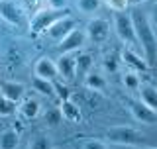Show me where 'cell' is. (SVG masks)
I'll return each instance as SVG.
<instances>
[{"label": "cell", "instance_id": "obj_22", "mask_svg": "<svg viewBox=\"0 0 157 149\" xmlns=\"http://www.w3.org/2000/svg\"><path fill=\"white\" fill-rule=\"evenodd\" d=\"M122 82H124V86L128 88V90H137V88L141 86L140 73H136V71H126L124 77H122Z\"/></svg>", "mask_w": 157, "mask_h": 149}, {"label": "cell", "instance_id": "obj_25", "mask_svg": "<svg viewBox=\"0 0 157 149\" xmlns=\"http://www.w3.org/2000/svg\"><path fill=\"white\" fill-rule=\"evenodd\" d=\"M77 6L81 12L85 14H92L100 8V0H77Z\"/></svg>", "mask_w": 157, "mask_h": 149}, {"label": "cell", "instance_id": "obj_10", "mask_svg": "<svg viewBox=\"0 0 157 149\" xmlns=\"http://www.w3.org/2000/svg\"><path fill=\"white\" fill-rule=\"evenodd\" d=\"M77 28V22L73 18H59L57 22H53L51 26L47 28V36L51 39H55V41H61L63 37L67 36V33H71L73 29Z\"/></svg>", "mask_w": 157, "mask_h": 149}, {"label": "cell", "instance_id": "obj_1", "mask_svg": "<svg viewBox=\"0 0 157 149\" xmlns=\"http://www.w3.org/2000/svg\"><path fill=\"white\" fill-rule=\"evenodd\" d=\"M130 16H132V22H134L137 43H140V47H141L144 59L147 61L149 69H157V36H155V29L151 28V24H149V18H147L137 6L132 8Z\"/></svg>", "mask_w": 157, "mask_h": 149}, {"label": "cell", "instance_id": "obj_28", "mask_svg": "<svg viewBox=\"0 0 157 149\" xmlns=\"http://www.w3.org/2000/svg\"><path fill=\"white\" fill-rule=\"evenodd\" d=\"M8 63H10V67L22 65V53H20L18 47H10V51H8Z\"/></svg>", "mask_w": 157, "mask_h": 149}, {"label": "cell", "instance_id": "obj_3", "mask_svg": "<svg viewBox=\"0 0 157 149\" xmlns=\"http://www.w3.org/2000/svg\"><path fill=\"white\" fill-rule=\"evenodd\" d=\"M114 28H116V36L122 43L130 45V49H136L140 47L137 43V36H136V28H134V22H132V16L130 14H124V12H118L116 18H114Z\"/></svg>", "mask_w": 157, "mask_h": 149}, {"label": "cell", "instance_id": "obj_9", "mask_svg": "<svg viewBox=\"0 0 157 149\" xmlns=\"http://www.w3.org/2000/svg\"><path fill=\"white\" fill-rule=\"evenodd\" d=\"M0 18L12 26H22L24 22V12L12 0H0Z\"/></svg>", "mask_w": 157, "mask_h": 149}, {"label": "cell", "instance_id": "obj_29", "mask_svg": "<svg viewBox=\"0 0 157 149\" xmlns=\"http://www.w3.org/2000/svg\"><path fill=\"white\" fill-rule=\"evenodd\" d=\"M106 2H108V6L112 10H116V12H124V10L130 6L128 0H106Z\"/></svg>", "mask_w": 157, "mask_h": 149}, {"label": "cell", "instance_id": "obj_19", "mask_svg": "<svg viewBox=\"0 0 157 149\" xmlns=\"http://www.w3.org/2000/svg\"><path fill=\"white\" fill-rule=\"evenodd\" d=\"M61 114H63V118H67L71 122H81V110L71 100H61Z\"/></svg>", "mask_w": 157, "mask_h": 149}, {"label": "cell", "instance_id": "obj_7", "mask_svg": "<svg viewBox=\"0 0 157 149\" xmlns=\"http://www.w3.org/2000/svg\"><path fill=\"white\" fill-rule=\"evenodd\" d=\"M57 67V77H61L63 81L73 82L77 78V63L73 53H61V57L55 61Z\"/></svg>", "mask_w": 157, "mask_h": 149}, {"label": "cell", "instance_id": "obj_5", "mask_svg": "<svg viewBox=\"0 0 157 149\" xmlns=\"http://www.w3.org/2000/svg\"><path fill=\"white\" fill-rule=\"evenodd\" d=\"M86 39H90L92 43H104L108 36H110V22L104 18H94L86 24Z\"/></svg>", "mask_w": 157, "mask_h": 149}, {"label": "cell", "instance_id": "obj_32", "mask_svg": "<svg viewBox=\"0 0 157 149\" xmlns=\"http://www.w3.org/2000/svg\"><path fill=\"white\" fill-rule=\"evenodd\" d=\"M41 2H43V0H24V4H26L28 10H37Z\"/></svg>", "mask_w": 157, "mask_h": 149}, {"label": "cell", "instance_id": "obj_14", "mask_svg": "<svg viewBox=\"0 0 157 149\" xmlns=\"http://www.w3.org/2000/svg\"><path fill=\"white\" fill-rule=\"evenodd\" d=\"M137 90H140V100L157 112V88L151 84H141Z\"/></svg>", "mask_w": 157, "mask_h": 149}, {"label": "cell", "instance_id": "obj_18", "mask_svg": "<svg viewBox=\"0 0 157 149\" xmlns=\"http://www.w3.org/2000/svg\"><path fill=\"white\" fill-rule=\"evenodd\" d=\"M20 143V133L16 130H4L0 133V149H16Z\"/></svg>", "mask_w": 157, "mask_h": 149}, {"label": "cell", "instance_id": "obj_2", "mask_svg": "<svg viewBox=\"0 0 157 149\" xmlns=\"http://www.w3.org/2000/svg\"><path fill=\"white\" fill-rule=\"evenodd\" d=\"M104 139L116 145H141L147 141V137L141 132H137L136 128L130 126H114L104 133Z\"/></svg>", "mask_w": 157, "mask_h": 149}, {"label": "cell", "instance_id": "obj_12", "mask_svg": "<svg viewBox=\"0 0 157 149\" xmlns=\"http://www.w3.org/2000/svg\"><path fill=\"white\" fill-rule=\"evenodd\" d=\"M0 94L10 98V100H14V102H18L26 94V84L16 82V81H0Z\"/></svg>", "mask_w": 157, "mask_h": 149}, {"label": "cell", "instance_id": "obj_35", "mask_svg": "<svg viewBox=\"0 0 157 149\" xmlns=\"http://www.w3.org/2000/svg\"><path fill=\"white\" fill-rule=\"evenodd\" d=\"M151 149H155V147H151Z\"/></svg>", "mask_w": 157, "mask_h": 149}, {"label": "cell", "instance_id": "obj_15", "mask_svg": "<svg viewBox=\"0 0 157 149\" xmlns=\"http://www.w3.org/2000/svg\"><path fill=\"white\" fill-rule=\"evenodd\" d=\"M18 110H20V114H22L26 120H33V118L39 116V112H41V106H39V102L36 100V98H26Z\"/></svg>", "mask_w": 157, "mask_h": 149}, {"label": "cell", "instance_id": "obj_26", "mask_svg": "<svg viewBox=\"0 0 157 149\" xmlns=\"http://www.w3.org/2000/svg\"><path fill=\"white\" fill-rule=\"evenodd\" d=\"M29 149H53V145L47 136H36L29 141Z\"/></svg>", "mask_w": 157, "mask_h": 149}, {"label": "cell", "instance_id": "obj_8", "mask_svg": "<svg viewBox=\"0 0 157 149\" xmlns=\"http://www.w3.org/2000/svg\"><path fill=\"white\" fill-rule=\"evenodd\" d=\"M86 41V33L82 32V29L75 28L71 33H67L65 37L59 41V51L61 53H73V51H78V49H82Z\"/></svg>", "mask_w": 157, "mask_h": 149}, {"label": "cell", "instance_id": "obj_6", "mask_svg": "<svg viewBox=\"0 0 157 149\" xmlns=\"http://www.w3.org/2000/svg\"><path fill=\"white\" fill-rule=\"evenodd\" d=\"M126 104H128V108H130L132 116H134L137 122H141V124H155L157 122V112L151 110V108L147 106V104H144L141 100L128 98Z\"/></svg>", "mask_w": 157, "mask_h": 149}, {"label": "cell", "instance_id": "obj_21", "mask_svg": "<svg viewBox=\"0 0 157 149\" xmlns=\"http://www.w3.org/2000/svg\"><path fill=\"white\" fill-rule=\"evenodd\" d=\"M33 88H36L39 94H43V96H55V92H53V82L47 81V78L36 77L33 78Z\"/></svg>", "mask_w": 157, "mask_h": 149}, {"label": "cell", "instance_id": "obj_13", "mask_svg": "<svg viewBox=\"0 0 157 149\" xmlns=\"http://www.w3.org/2000/svg\"><path fill=\"white\" fill-rule=\"evenodd\" d=\"M36 77L39 78H47V81H53L57 77V67H55V61L49 57H41L39 61L36 63Z\"/></svg>", "mask_w": 157, "mask_h": 149}, {"label": "cell", "instance_id": "obj_17", "mask_svg": "<svg viewBox=\"0 0 157 149\" xmlns=\"http://www.w3.org/2000/svg\"><path fill=\"white\" fill-rule=\"evenodd\" d=\"M75 63H77V77H78V74L85 77L86 73L92 71V63H94V59H92L90 53H78V55H75Z\"/></svg>", "mask_w": 157, "mask_h": 149}, {"label": "cell", "instance_id": "obj_20", "mask_svg": "<svg viewBox=\"0 0 157 149\" xmlns=\"http://www.w3.org/2000/svg\"><path fill=\"white\" fill-rule=\"evenodd\" d=\"M18 112V102L10 100L6 96H0V118H10Z\"/></svg>", "mask_w": 157, "mask_h": 149}, {"label": "cell", "instance_id": "obj_31", "mask_svg": "<svg viewBox=\"0 0 157 149\" xmlns=\"http://www.w3.org/2000/svg\"><path fill=\"white\" fill-rule=\"evenodd\" d=\"M67 2H69V0H47L49 8H53V10H65Z\"/></svg>", "mask_w": 157, "mask_h": 149}, {"label": "cell", "instance_id": "obj_30", "mask_svg": "<svg viewBox=\"0 0 157 149\" xmlns=\"http://www.w3.org/2000/svg\"><path fill=\"white\" fill-rule=\"evenodd\" d=\"M82 149H108V147H106V143L100 141V139H88V141L82 143Z\"/></svg>", "mask_w": 157, "mask_h": 149}, {"label": "cell", "instance_id": "obj_24", "mask_svg": "<svg viewBox=\"0 0 157 149\" xmlns=\"http://www.w3.org/2000/svg\"><path fill=\"white\" fill-rule=\"evenodd\" d=\"M63 120V114H61V108H51L47 114H45V126L47 128H57Z\"/></svg>", "mask_w": 157, "mask_h": 149}, {"label": "cell", "instance_id": "obj_23", "mask_svg": "<svg viewBox=\"0 0 157 149\" xmlns=\"http://www.w3.org/2000/svg\"><path fill=\"white\" fill-rule=\"evenodd\" d=\"M102 67H104L106 73H116L118 69H120V55L118 53H110V55L104 57V61H102Z\"/></svg>", "mask_w": 157, "mask_h": 149}, {"label": "cell", "instance_id": "obj_34", "mask_svg": "<svg viewBox=\"0 0 157 149\" xmlns=\"http://www.w3.org/2000/svg\"><path fill=\"white\" fill-rule=\"evenodd\" d=\"M130 4H134V6H137V4H141V2H145V0H128Z\"/></svg>", "mask_w": 157, "mask_h": 149}, {"label": "cell", "instance_id": "obj_11", "mask_svg": "<svg viewBox=\"0 0 157 149\" xmlns=\"http://www.w3.org/2000/svg\"><path fill=\"white\" fill-rule=\"evenodd\" d=\"M120 59L126 63L128 67H130V71H136V73H147V71H151L149 65H147V61L137 51H134V49H124V51L120 53Z\"/></svg>", "mask_w": 157, "mask_h": 149}, {"label": "cell", "instance_id": "obj_33", "mask_svg": "<svg viewBox=\"0 0 157 149\" xmlns=\"http://www.w3.org/2000/svg\"><path fill=\"white\" fill-rule=\"evenodd\" d=\"M149 24H151V28L157 29V4L153 6V10H151V20H149Z\"/></svg>", "mask_w": 157, "mask_h": 149}, {"label": "cell", "instance_id": "obj_4", "mask_svg": "<svg viewBox=\"0 0 157 149\" xmlns=\"http://www.w3.org/2000/svg\"><path fill=\"white\" fill-rule=\"evenodd\" d=\"M63 16H67V8L65 10H53V8L39 10L36 16L32 18V22H29V32L33 36H39L41 32H47V28Z\"/></svg>", "mask_w": 157, "mask_h": 149}, {"label": "cell", "instance_id": "obj_27", "mask_svg": "<svg viewBox=\"0 0 157 149\" xmlns=\"http://www.w3.org/2000/svg\"><path fill=\"white\" fill-rule=\"evenodd\" d=\"M53 92H55V96L59 98V100H69V96H71V92H69V88L65 86V84H61L59 81H55L53 78Z\"/></svg>", "mask_w": 157, "mask_h": 149}, {"label": "cell", "instance_id": "obj_16", "mask_svg": "<svg viewBox=\"0 0 157 149\" xmlns=\"http://www.w3.org/2000/svg\"><path fill=\"white\" fill-rule=\"evenodd\" d=\"M85 84H86V88H90L92 92H102V90H106V81H104V77H102L100 73H94V71H90V73L85 74Z\"/></svg>", "mask_w": 157, "mask_h": 149}]
</instances>
